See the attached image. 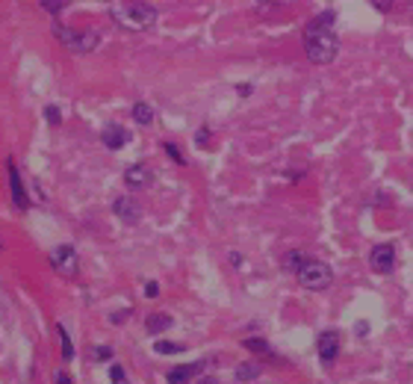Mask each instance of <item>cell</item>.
Listing matches in <instances>:
<instances>
[{"label": "cell", "instance_id": "484cf974", "mask_svg": "<svg viewBox=\"0 0 413 384\" xmlns=\"http://www.w3.org/2000/svg\"><path fill=\"white\" fill-rule=\"evenodd\" d=\"M372 3L378 12H389V9H393V0H372Z\"/></svg>", "mask_w": 413, "mask_h": 384}, {"label": "cell", "instance_id": "d6986e66", "mask_svg": "<svg viewBox=\"0 0 413 384\" xmlns=\"http://www.w3.org/2000/svg\"><path fill=\"white\" fill-rule=\"evenodd\" d=\"M162 151H165V154H169L174 162H177V166H186V154H183V151H180V145H177V142H162Z\"/></svg>", "mask_w": 413, "mask_h": 384}, {"label": "cell", "instance_id": "f1b7e54d", "mask_svg": "<svg viewBox=\"0 0 413 384\" xmlns=\"http://www.w3.org/2000/svg\"><path fill=\"white\" fill-rule=\"evenodd\" d=\"M130 313H133V310H130V308H124L121 313H115V317H112V322H124V319L130 317Z\"/></svg>", "mask_w": 413, "mask_h": 384}, {"label": "cell", "instance_id": "6da1fadb", "mask_svg": "<svg viewBox=\"0 0 413 384\" xmlns=\"http://www.w3.org/2000/svg\"><path fill=\"white\" fill-rule=\"evenodd\" d=\"M334 12L325 9L322 15H316L313 21H307L304 27V53L313 65H328L337 60V51H339V42H337V33H334Z\"/></svg>", "mask_w": 413, "mask_h": 384}, {"label": "cell", "instance_id": "f546056e", "mask_svg": "<svg viewBox=\"0 0 413 384\" xmlns=\"http://www.w3.org/2000/svg\"><path fill=\"white\" fill-rule=\"evenodd\" d=\"M56 384H74V381H71L68 372H56Z\"/></svg>", "mask_w": 413, "mask_h": 384}, {"label": "cell", "instance_id": "5bb4252c", "mask_svg": "<svg viewBox=\"0 0 413 384\" xmlns=\"http://www.w3.org/2000/svg\"><path fill=\"white\" fill-rule=\"evenodd\" d=\"M130 115H133V122H139V124H151L153 119H157V112H153V107H148L145 101H136L133 107H130Z\"/></svg>", "mask_w": 413, "mask_h": 384}, {"label": "cell", "instance_id": "277c9868", "mask_svg": "<svg viewBox=\"0 0 413 384\" xmlns=\"http://www.w3.org/2000/svg\"><path fill=\"white\" fill-rule=\"evenodd\" d=\"M298 281L304 290H313V293H319V290H328L330 281H334V272H330V266L325 260H316V258H307L304 266L298 269Z\"/></svg>", "mask_w": 413, "mask_h": 384}, {"label": "cell", "instance_id": "d4e9b609", "mask_svg": "<svg viewBox=\"0 0 413 384\" xmlns=\"http://www.w3.org/2000/svg\"><path fill=\"white\" fill-rule=\"evenodd\" d=\"M112 358V349L110 346H98L94 349V360H110Z\"/></svg>", "mask_w": 413, "mask_h": 384}, {"label": "cell", "instance_id": "7c38bea8", "mask_svg": "<svg viewBox=\"0 0 413 384\" xmlns=\"http://www.w3.org/2000/svg\"><path fill=\"white\" fill-rule=\"evenodd\" d=\"M127 139H130V133L124 131L121 124H106L103 133H101V142L110 148V151H121L127 145Z\"/></svg>", "mask_w": 413, "mask_h": 384}, {"label": "cell", "instance_id": "7a4b0ae2", "mask_svg": "<svg viewBox=\"0 0 413 384\" xmlns=\"http://www.w3.org/2000/svg\"><path fill=\"white\" fill-rule=\"evenodd\" d=\"M112 21L124 30L142 33V30H151L157 24V9L145 3V0H124V3L112 6Z\"/></svg>", "mask_w": 413, "mask_h": 384}, {"label": "cell", "instance_id": "1f68e13d", "mask_svg": "<svg viewBox=\"0 0 413 384\" xmlns=\"http://www.w3.org/2000/svg\"><path fill=\"white\" fill-rule=\"evenodd\" d=\"M201 384H216V378H201Z\"/></svg>", "mask_w": 413, "mask_h": 384}, {"label": "cell", "instance_id": "7402d4cb", "mask_svg": "<svg viewBox=\"0 0 413 384\" xmlns=\"http://www.w3.org/2000/svg\"><path fill=\"white\" fill-rule=\"evenodd\" d=\"M254 376H257V367H254V364H242L239 369H236V378H239V381L254 378Z\"/></svg>", "mask_w": 413, "mask_h": 384}, {"label": "cell", "instance_id": "30bf717a", "mask_svg": "<svg viewBox=\"0 0 413 384\" xmlns=\"http://www.w3.org/2000/svg\"><path fill=\"white\" fill-rule=\"evenodd\" d=\"M112 213L121 219L124 225H136L139 222V216H142V207L130 199V195H121V199H115L112 201Z\"/></svg>", "mask_w": 413, "mask_h": 384}, {"label": "cell", "instance_id": "8fae6325", "mask_svg": "<svg viewBox=\"0 0 413 384\" xmlns=\"http://www.w3.org/2000/svg\"><path fill=\"white\" fill-rule=\"evenodd\" d=\"M201 369H204V360H195V364H180V367H174L169 369V384H189V381H195L201 376Z\"/></svg>", "mask_w": 413, "mask_h": 384}, {"label": "cell", "instance_id": "2e32d148", "mask_svg": "<svg viewBox=\"0 0 413 384\" xmlns=\"http://www.w3.org/2000/svg\"><path fill=\"white\" fill-rule=\"evenodd\" d=\"M59 334V346H62V360H74V343H71V334L65 331V325H56Z\"/></svg>", "mask_w": 413, "mask_h": 384}, {"label": "cell", "instance_id": "4dcf8cb0", "mask_svg": "<svg viewBox=\"0 0 413 384\" xmlns=\"http://www.w3.org/2000/svg\"><path fill=\"white\" fill-rule=\"evenodd\" d=\"M230 263L236 266V269H239V266H242V258H239V254H236V251H233V254H230Z\"/></svg>", "mask_w": 413, "mask_h": 384}, {"label": "cell", "instance_id": "44dd1931", "mask_svg": "<svg viewBox=\"0 0 413 384\" xmlns=\"http://www.w3.org/2000/svg\"><path fill=\"white\" fill-rule=\"evenodd\" d=\"M44 119H47V124H59V122H62V112H59V107H53V103H47Z\"/></svg>", "mask_w": 413, "mask_h": 384}, {"label": "cell", "instance_id": "9a60e30c", "mask_svg": "<svg viewBox=\"0 0 413 384\" xmlns=\"http://www.w3.org/2000/svg\"><path fill=\"white\" fill-rule=\"evenodd\" d=\"M242 346L248 349V352H254V355H271V346L263 340V337H245ZM275 358V355H271Z\"/></svg>", "mask_w": 413, "mask_h": 384}, {"label": "cell", "instance_id": "e0dca14e", "mask_svg": "<svg viewBox=\"0 0 413 384\" xmlns=\"http://www.w3.org/2000/svg\"><path fill=\"white\" fill-rule=\"evenodd\" d=\"M153 352L157 355H180V352H186V346L171 343V340H153Z\"/></svg>", "mask_w": 413, "mask_h": 384}, {"label": "cell", "instance_id": "3957f363", "mask_svg": "<svg viewBox=\"0 0 413 384\" xmlns=\"http://www.w3.org/2000/svg\"><path fill=\"white\" fill-rule=\"evenodd\" d=\"M53 36L65 44L68 51H74V53H89V51H94L98 48V42H101V36H98V30H74V27H65V24H56L53 27Z\"/></svg>", "mask_w": 413, "mask_h": 384}, {"label": "cell", "instance_id": "ac0fdd59", "mask_svg": "<svg viewBox=\"0 0 413 384\" xmlns=\"http://www.w3.org/2000/svg\"><path fill=\"white\" fill-rule=\"evenodd\" d=\"M304 254L301 251H289L287 254V258H283V269H287V272H295V275H298V269H301V266H304Z\"/></svg>", "mask_w": 413, "mask_h": 384}, {"label": "cell", "instance_id": "52a82bcc", "mask_svg": "<svg viewBox=\"0 0 413 384\" xmlns=\"http://www.w3.org/2000/svg\"><path fill=\"white\" fill-rule=\"evenodd\" d=\"M51 263H53V269L59 272V275H74L77 272V251L71 249V246H59V249H53V254H51Z\"/></svg>", "mask_w": 413, "mask_h": 384}, {"label": "cell", "instance_id": "603a6c76", "mask_svg": "<svg viewBox=\"0 0 413 384\" xmlns=\"http://www.w3.org/2000/svg\"><path fill=\"white\" fill-rule=\"evenodd\" d=\"M210 136H212V133H210V127H201V131L195 133V142H198L201 148H210Z\"/></svg>", "mask_w": 413, "mask_h": 384}, {"label": "cell", "instance_id": "4fadbf2b", "mask_svg": "<svg viewBox=\"0 0 413 384\" xmlns=\"http://www.w3.org/2000/svg\"><path fill=\"white\" fill-rule=\"evenodd\" d=\"M174 325V319L169 317V313H151V317L145 319V328L148 334H165Z\"/></svg>", "mask_w": 413, "mask_h": 384}, {"label": "cell", "instance_id": "cb8c5ba5", "mask_svg": "<svg viewBox=\"0 0 413 384\" xmlns=\"http://www.w3.org/2000/svg\"><path fill=\"white\" fill-rule=\"evenodd\" d=\"M110 381H112V384H130L121 367H112V369H110Z\"/></svg>", "mask_w": 413, "mask_h": 384}, {"label": "cell", "instance_id": "ffe728a7", "mask_svg": "<svg viewBox=\"0 0 413 384\" xmlns=\"http://www.w3.org/2000/svg\"><path fill=\"white\" fill-rule=\"evenodd\" d=\"M42 9L44 12H51V15H59L65 9V0H42Z\"/></svg>", "mask_w": 413, "mask_h": 384}, {"label": "cell", "instance_id": "4316f807", "mask_svg": "<svg viewBox=\"0 0 413 384\" xmlns=\"http://www.w3.org/2000/svg\"><path fill=\"white\" fill-rule=\"evenodd\" d=\"M145 296H148V299L160 296V284H157V281H148V284H145Z\"/></svg>", "mask_w": 413, "mask_h": 384}, {"label": "cell", "instance_id": "ba28073f", "mask_svg": "<svg viewBox=\"0 0 413 384\" xmlns=\"http://www.w3.org/2000/svg\"><path fill=\"white\" fill-rule=\"evenodd\" d=\"M316 355L325 360V364H334L339 358V334L337 331H322L316 340Z\"/></svg>", "mask_w": 413, "mask_h": 384}, {"label": "cell", "instance_id": "9c48e42d", "mask_svg": "<svg viewBox=\"0 0 413 384\" xmlns=\"http://www.w3.org/2000/svg\"><path fill=\"white\" fill-rule=\"evenodd\" d=\"M124 183L130 190H145V186L153 183V169H148L145 162H133V166H127V172H124Z\"/></svg>", "mask_w": 413, "mask_h": 384}, {"label": "cell", "instance_id": "8992f818", "mask_svg": "<svg viewBox=\"0 0 413 384\" xmlns=\"http://www.w3.org/2000/svg\"><path fill=\"white\" fill-rule=\"evenodd\" d=\"M6 174H9V190H12V201H15L18 210H27L30 207V199H27V192H24V183H21V172L15 166V160H6Z\"/></svg>", "mask_w": 413, "mask_h": 384}, {"label": "cell", "instance_id": "5b68a950", "mask_svg": "<svg viewBox=\"0 0 413 384\" xmlns=\"http://www.w3.org/2000/svg\"><path fill=\"white\" fill-rule=\"evenodd\" d=\"M369 266H372L378 275H389V272L396 269V249L389 246V242H378V246H372Z\"/></svg>", "mask_w": 413, "mask_h": 384}, {"label": "cell", "instance_id": "83f0119b", "mask_svg": "<svg viewBox=\"0 0 413 384\" xmlns=\"http://www.w3.org/2000/svg\"><path fill=\"white\" fill-rule=\"evenodd\" d=\"M354 331H357V337H366L369 334V322H357L354 325Z\"/></svg>", "mask_w": 413, "mask_h": 384}]
</instances>
